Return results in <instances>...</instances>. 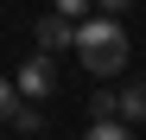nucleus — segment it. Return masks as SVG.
Listing matches in <instances>:
<instances>
[{"label": "nucleus", "mask_w": 146, "mask_h": 140, "mask_svg": "<svg viewBox=\"0 0 146 140\" xmlns=\"http://www.w3.org/2000/svg\"><path fill=\"white\" fill-rule=\"evenodd\" d=\"M89 115H95V121H114V96H108V89H102V96H89Z\"/></svg>", "instance_id": "6e6552de"}, {"label": "nucleus", "mask_w": 146, "mask_h": 140, "mask_svg": "<svg viewBox=\"0 0 146 140\" xmlns=\"http://www.w3.org/2000/svg\"><path fill=\"white\" fill-rule=\"evenodd\" d=\"M114 121H121V127H127V121H146V83H127V89L114 96Z\"/></svg>", "instance_id": "20e7f679"}, {"label": "nucleus", "mask_w": 146, "mask_h": 140, "mask_svg": "<svg viewBox=\"0 0 146 140\" xmlns=\"http://www.w3.org/2000/svg\"><path fill=\"white\" fill-rule=\"evenodd\" d=\"M13 127H19V134H38V127H44V115H38V108H26V102H19V115H13Z\"/></svg>", "instance_id": "0eeeda50"}, {"label": "nucleus", "mask_w": 146, "mask_h": 140, "mask_svg": "<svg viewBox=\"0 0 146 140\" xmlns=\"http://www.w3.org/2000/svg\"><path fill=\"white\" fill-rule=\"evenodd\" d=\"M13 89H19V102H26V108H38V102H51V89H57V64L51 57H26V64H19V77H13Z\"/></svg>", "instance_id": "f03ea898"}, {"label": "nucleus", "mask_w": 146, "mask_h": 140, "mask_svg": "<svg viewBox=\"0 0 146 140\" xmlns=\"http://www.w3.org/2000/svg\"><path fill=\"white\" fill-rule=\"evenodd\" d=\"M76 57L89 77H114L121 64H127V32H121V19H89L76 26Z\"/></svg>", "instance_id": "f257e3e1"}, {"label": "nucleus", "mask_w": 146, "mask_h": 140, "mask_svg": "<svg viewBox=\"0 0 146 140\" xmlns=\"http://www.w3.org/2000/svg\"><path fill=\"white\" fill-rule=\"evenodd\" d=\"M32 38H38L44 57H51V51H76V26H70V19H57V13H44L38 26H32Z\"/></svg>", "instance_id": "7ed1b4c3"}, {"label": "nucleus", "mask_w": 146, "mask_h": 140, "mask_svg": "<svg viewBox=\"0 0 146 140\" xmlns=\"http://www.w3.org/2000/svg\"><path fill=\"white\" fill-rule=\"evenodd\" d=\"M83 140H133V134L121 127V121H89V134H83Z\"/></svg>", "instance_id": "423d86ee"}, {"label": "nucleus", "mask_w": 146, "mask_h": 140, "mask_svg": "<svg viewBox=\"0 0 146 140\" xmlns=\"http://www.w3.org/2000/svg\"><path fill=\"white\" fill-rule=\"evenodd\" d=\"M13 115H19V89L13 77H0V127H13Z\"/></svg>", "instance_id": "39448f33"}]
</instances>
